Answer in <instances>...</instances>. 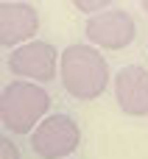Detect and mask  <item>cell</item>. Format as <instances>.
<instances>
[{
  "label": "cell",
  "instance_id": "1",
  "mask_svg": "<svg viewBox=\"0 0 148 159\" xmlns=\"http://www.w3.org/2000/svg\"><path fill=\"white\" fill-rule=\"evenodd\" d=\"M59 78L76 101H95L106 92L109 64L95 45H67L59 59Z\"/></svg>",
  "mask_w": 148,
  "mask_h": 159
},
{
  "label": "cell",
  "instance_id": "2",
  "mask_svg": "<svg viewBox=\"0 0 148 159\" xmlns=\"http://www.w3.org/2000/svg\"><path fill=\"white\" fill-rule=\"evenodd\" d=\"M50 115V95L36 81H8L0 92V123L3 131L28 134Z\"/></svg>",
  "mask_w": 148,
  "mask_h": 159
},
{
  "label": "cell",
  "instance_id": "3",
  "mask_svg": "<svg viewBox=\"0 0 148 159\" xmlns=\"http://www.w3.org/2000/svg\"><path fill=\"white\" fill-rule=\"evenodd\" d=\"M81 143V129L70 115H48L31 131V148L42 159H67Z\"/></svg>",
  "mask_w": 148,
  "mask_h": 159
},
{
  "label": "cell",
  "instance_id": "4",
  "mask_svg": "<svg viewBox=\"0 0 148 159\" xmlns=\"http://www.w3.org/2000/svg\"><path fill=\"white\" fill-rule=\"evenodd\" d=\"M84 34H87L90 45H95V48L126 50L137 36V22L123 8H106V11H98V14L87 17Z\"/></svg>",
  "mask_w": 148,
  "mask_h": 159
},
{
  "label": "cell",
  "instance_id": "5",
  "mask_svg": "<svg viewBox=\"0 0 148 159\" xmlns=\"http://www.w3.org/2000/svg\"><path fill=\"white\" fill-rule=\"evenodd\" d=\"M59 59L62 53L45 42V39H31L20 48L11 50L8 56V70L11 75L17 78H25V81H36V84H45V81H53L56 73H59Z\"/></svg>",
  "mask_w": 148,
  "mask_h": 159
},
{
  "label": "cell",
  "instance_id": "6",
  "mask_svg": "<svg viewBox=\"0 0 148 159\" xmlns=\"http://www.w3.org/2000/svg\"><path fill=\"white\" fill-rule=\"evenodd\" d=\"M39 31V11L20 0H3L0 6V45L3 48H20L31 42Z\"/></svg>",
  "mask_w": 148,
  "mask_h": 159
},
{
  "label": "cell",
  "instance_id": "7",
  "mask_svg": "<svg viewBox=\"0 0 148 159\" xmlns=\"http://www.w3.org/2000/svg\"><path fill=\"white\" fill-rule=\"evenodd\" d=\"M115 101L123 115L146 117L148 115V70L140 64H126L115 75Z\"/></svg>",
  "mask_w": 148,
  "mask_h": 159
},
{
  "label": "cell",
  "instance_id": "8",
  "mask_svg": "<svg viewBox=\"0 0 148 159\" xmlns=\"http://www.w3.org/2000/svg\"><path fill=\"white\" fill-rule=\"evenodd\" d=\"M112 0H73V6L81 11V14H98V11H106Z\"/></svg>",
  "mask_w": 148,
  "mask_h": 159
},
{
  "label": "cell",
  "instance_id": "9",
  "mask_svg": "<svg viewBox=\"0 0 148 159\" xmlns=\"http://www.w3.org/2000/svg\"><path fill=\"white\" fill-rule=\"evenodd\" d=\"M0 159H20V148L6 137V131H3V137H0Z\"/></svg>",
  "mask_w": 148,
  "mask_h": 159
},
{
  "label": "cell",
  "instance_id": "10",
  "mask_svg": "<svg viewBox=\"0 0 148 159\" xmlns=\"http://www.w3.org/2000/svg\"><path fill=\"white\" fill-rule=\"evenodd\" d=\"M140 6H143V11L148 14V0H140Z\"/></svg>",
  "mask_w": 148,
  "mask_h": 159
}]
</instances>
